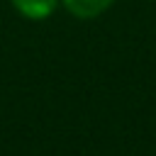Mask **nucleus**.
<instances>
[{
  "label": "nucleus",
  "instance_id": "2",
  "mask_svg": "<svg viewBox=\"0 0 156 156\" xmlns=\"http://www.w3.org/2000/svg\"><path fill=\"white\" fill-rule=\"evenodd\" d=\"M10 2L15 5V10L22 17H27V20H44V17H49L56 10V5L61 0H10Z\"/></svg>",
  "mask_w": 156,
  "mask_h": 156
},
{
  "label": "nucleus",
  "instance_id": "1",
  "mask_svg": "<svg viewBox=\"0 0 156 156\" xmlns=\"http://www.w3.org/2000/svg\"><path fill=\"white\" fill-rule=\"evenodd\" d=\"M61 2H63V7L73 17H78V20H93V17L102 15L107 7H112L115 0H61Z\"/></svg>",
  "mask_w": 156,
  "mask_h": 156
}]
</instances>
